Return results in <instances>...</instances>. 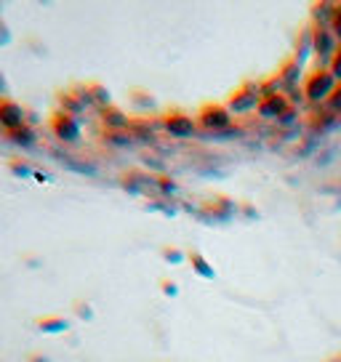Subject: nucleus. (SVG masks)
I'll list each match as a JSON object with an SVG mask.
<instances>
[{"instance_id":"f257e3e1","label":"nucleus","mask_w":341,"mask_h":362,"mask_svg":"<svg viewBox=\"0 0 341 362\" xmlns=\"http://www.w3.org/2000/svg\"><path fill=\"white\" fill-rule=\"evenodd\" d=\"M336 86H339V83H336V78L330 75V69L320 67V69H315V72H309L307 78H304V99H307L309 104L325 102L330 93H333Z\"/></svg>"},{"instance_id":"f03ea898","label":"nucleus","mask_w":341,"mask_h":362,"mask_svg":"<svg viewBox=\"0 0 341 362\" xmlns=\"http://www.w3.org/2000/svg\"><path fill=\"white\" fill-rule=\"evenodd\" d=\"M197 123L203 125L205 131H227L232 125V115H229V107L216 102H208L200 107V115H197Z\"/></svg>"},{"instance_id":"7ed1b4c3","label":"nucleus","mask_w":341,"mask_h":362,"mask_svg":"<svg viewBox=\"0 0 341 362\" xmlns=\"http://www.w3.org/2000/svg\"><path fill=\"white\" fill-rule=\"evenodd\" d=\"M48 125H51V131H54V136H57L62 144H75V141H80V123L75 115L57 110V112L51 115Z\"/></svg>"},{"instance_id":"20e7f679","label":"nucleus","mask_w":341,"mask_h":362,"mask_svg":"<svg viewBox=\"0 0 341 362\" xmlns=\"http://www.w3.org/2000/svg\"><path fill=\"white\" fill-rule=\"evenodd\" d=\"M336 51H339V45H336V37H333V33L328 30V24H318V27L312 30V54H315L323 64H330V59H333Z\"/></svg>"},{"instance_id":"39448f33","label":"nucleus","mask_w":341,"mask_h":362,"mask_svg":"<svg viewBox=\"0 0 341 362\" xmlns=\"http://www.w3.org/2000/svg\"><path fill=\"white\" fill-rule=\"evenodd\" d=\"M288 96H283L280 90H274V93H267V96H262L259 99V107H256V112H259V117H264V120H280L285 112H288Z\"/></svg>"},{"instance_id":"423d86ee","label":"nucleus","mask_w":341,"mask_h":362,"mask_svg":"<svg viewBox=\"0 0 341 362\" xmlns=\"http://www.w3.org/2000/svg\"><path fill=\"white\" fill-rule=\"evenodd\" d=\"M259 99H262V93H259V86H243L238 88L232 96H229V112H248V110H256L259 107Z\"/></svg>"},{"instance_id":"0eeeda50","label":"nucleus","mask_w":341,"mask_h":362,"mask_svg":"<svg viewBox=\"0 0 341 362\" xmlns=\"http://www.w3.org/2000/svg\"><path fill=\"white\" fill-rule=\"evenodd\" d=\"M163 128L168 131L173 139H190L197 131V120H192L190 115L184 112H170L163 117Z\"/></svg>"},{"instance_id":"6e6552de","label":"nucleus","mask_w":341,"mask_h":362,"mask_svg":"<svg viewBox=\"0 0 341 362\" xmlns=\"http://www.w3.org/2000/svg\"><path fill=\"white\" fill-rule=\"evenodd\" d=\"M0 125H3V131L24 125V110H22V104L13 102V99H0Z\"/></svg>"},{"instance_id":"1a4fd4ad","label":"nucleus","mask_w":341,"mask_h":362,"mask_svg":"<svg viewBox=\"0 0 341 362\" xmlns=\"http://www.w3.org/2000/svg\"><path fill=\"white\" fill-rule=\"evenodd\" d=\"M86 104H88V99H86L83 90H72V93H62L59 96V110L67 115H75V117H78V112L86 110Z\"/></svg>"},{"instance_id":"9d476101","label":"nucleus","mask_w":341,"mask_h":362,"mask_svg":"<svg viewBox=\"0 0 341 362\" xmlns=\"http://www.w3.org/2000/svg\"><path fill=\"white\" fill-rule=\"evenodd\" d=\"M102 120L107 123V128H110V131H128V125H131L128 115H125L123 110L112 107V104L102 110Z\"/></svg>"},{"instance_id":"9b49d317","label":"nucleus","mask_w":341,"mask_h":362,"mask_svg":"<svg viewBox=\"0 0 341 362\" xmlns=\"http://www.w3.org/2000/svg\"><path fill=\"white\" fill-rule=\"evenodd\" d=\"M6 139H8L11 144H19V147H33L35 131L24 123V125H19V128H8V131H6Z\"/></svg>"},{"instance_id":"f8f14e48","label":"nucleus","mask_w":341,"mask_h":362,"mask_svg":"<svg viewBox=\"0 0 341 362\" xmlns=\"http://www.w3.org/2000/svg\"><path fill=\"white\" fill-rule=\"evenodd\" d=\"M190 264H192L195 274H200V277H205V280H214V277H216L214 267H211V264H208V259H203L197 250H192V253H190Z\"/></svg>"},{"instance_id":"ddd939ff","label":"nucleus","mask_w":341,"mask_h":362,"mask_svg":"<svg viewBox=\"0 0 341 362\" xmlns=\"http://www.w3.org/2000/svg\"><path fill=\"white\" fill-rule=\"evenodd\" d=\"M37 328L43 333H64L69 328V320H64V317H40Z\"/></svg>"},{"instance_id":"4468645a","label":"nucleus","mask_w":341,"mask_h":362,"mask_svg":"<svg viewBox=\"0 0 341 362\" xmlns=\"http://www.w3.org/2000/svg\"><path fill=\"white\" fill-rule=\"evenodd\" d=\"M83 93H86V99H88V104L91 102H99L104 107H110V93L104 90V86H99V83H88L86 88H83Z\"/></svg>"},{"instance_id":"2eb2a0df","label":"nucleus","mask_w":341,"mask_h":362,"mask_svg":"<svg viewBox=\"0 0 341 362\" xmlns=\"http://www.w3.org/2000/svg\"><path fill=\"white\" fill-rule=\"evenodd\" d=\"M203 214H205V218H211V221H221V218H229L232 208H216V205H205ZM203 214H200V216H203Z\"/></svg>"},{"instance_id":"dca6fc26","label":"nucleus","mask_w":341,"mask_h":362,"mask_svg":"<svg viewBox=\"0 0 341 362\" xmlns=\"http://www.w3.org/2000/svg\"><path fill=\"white\" fill-rule=\"evenodd\" d=\"M155 187H158L163 194H176V181L170 179V176H155Z\"/></svg>"},{"instance_id":"f3484780","label":"nucleus","mask_w":341,"mask_h":362,"mask_svg":"<svg viewBox=\"0 0 341 362\" xmlns=\"http://www.w3.org/2000/svg\"><path fill=\"white\" fill-rule=\"evenodd\" d=\"M328 30L333 33V37H336V40L341 43V6H336V8H333V13H330Z\"/></svg>"},{"instance_id":"a211bd4d","label":"nucleus","mask_w":341,"mask_h":362,"mask_svg":"<svg viewBox=\"0 0 341 362\" xmlns=\"http://www.w3.org/2000/svg\"><path fill=\"white\" fill-rule=\"evenodd\" d=\"M328 69H330V75L336 78V83H341V45H339V51L333 54V59H330Z\"/></svg>"},{"instance_id":"6ab92c4d","label":"nucleus","mask_w":341,"mask_h":362,"mask_svg":"<svg viewBox=\"0 0 341 362\" xmlns=\"http://www.w3.org/2000/svg\"><path fill=\"white\" fill-rule=\"evenodd\" d=\"M328 110H330V112H341V83L333 88V93L328 96Z\"/></svg>"},{"instance_id":"aec40b11","label":"nucleus","mask_w":341,"mask_h":362,"mask_svg":"<svg viewBox=\"0 0 341 362\" xmlns=\"http://www.w3.org/2000/svg\"><path fill=\"white\" fill-rule=\"evenodd\" d=\"M163 259L170 261V264H182L184 253H182V250H176V248H166V250H163Z\"/></svg>"},{"instance_id":"412c9836","label":"nucleus","mask_w":341,"mask_h":362,"mask_svg":"<svg viewBox=\"0 0 341 362\" xmlns=\"http://www.w3.org/2000/svg\"><path fill=\"white\" fill-rule=\"evenodd\" d=\"M160 288H163V293H166V296H176V293H179V285L173 283V280H160Z\"/></svg>"},{"instance_id":"4be33fe9","label":"nucleus","mask_w":341,"mask_h":362,"mask_svg":"<svg viewBox=\"0 0 341 362\" xmlns=\"http://www.w3.org/2000/svg\"><path fill=\"white\" fill-rule=\"evenodd\" d=\"M11 173H16V176H33V168H27V165H16V163H13Z\"/></svg>"},{"instance_id":"5701e85b","label":"nucleus","mask_w":341,"mask_h":362,"mask_svg":"<svg viewBox=\"0 0 341 362\" xmlns=\"http://www.w3.org/2000/svg\"><path fill=\"white\" fill-rule=\"evenodd\" d=\"M294 120H296V107H288V112L280 117V123L288 125V123H294Z\"/></svg>"},{"instance_id":"b1692460","label":"nucleus","mask_w":341,"mask_h":362,"mask_svg":"<svg viewBox=\"0 0 341 362\" xmlns=\"http://www.w3.org/2000/svg\"><path fill=\"white\" fill-rule=\"evenodd\" d=\"M0 43H8V27L0 22Z\"/></svg>"},{"instance_id":"393cba45","label":"nucleus","mask_w":341,"mask_h":362,"mask_svg":"<svg viewBox=\"0 0 341 362\" xmlns=\"http://www.w3.org/2000/svg\"><path fill=\"white\" fill-rule=\"evenodd\" d=\"M80 317H83V320H91V312H88L86 304H80Z\"/></svg>"},{"instance_id":"a878e982","label":"nucleus","mask_w":341,"mask_h":362,"mask_svg":"<svg viewBox=\"0 0 341 362\" xmlns=\"http://www.w3.org/2000/svg\"><path fill=\"white\" fill-rule=\"evenodd\" d=\"M30 362H48L46 357H40V354H33V357H30Z\"/></svg>"}]
</instances>
